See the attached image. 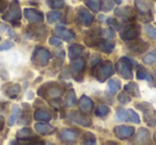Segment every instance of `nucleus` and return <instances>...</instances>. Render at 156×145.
<instances>
[{"mask_svg":"<svg viewBox=\"0 0 156 145\" xmlns=\"http://www.w3.org/2000/svg\"><path fill=\"white\" fill-rule=\"evenodd\" d=\"M151 140V132L147 128H140L135 139V142L138 144H147Z\"/></svg>","mask_w":156,"mask_h":145,"instance_id":"4be33fe9","label":"nucleus"},{"mask_svg":"<svg viewBox=\"0 0 156 145\" xmlns=\"http://www.w3.org/2000/svg\"><path fill=\"white\" fill-rule=\"evenodd\" d=\"M20 115V108L17 105H14L11 109V114H10L9 121H8V125L9 126H13L14 124L17 122L18 117Z\"/></svg>","mask_w":156,"mask_h":145,"instance_id":"cd10ccee","label":"nucleus"},{"mask_svg":"<svg viewBox=\"0 0 156 145\" xmlns=\"http://www.w3.org/2000/svg\"><path fill=\"white\" fill-rule=\"evenodd\" d=\"M48 42H49L50 45H51V46H55V47H61V46H62V42H61V40L59 39V37H57V36H51V37H49Z\"/></svg>","mask_w":156,"mask_h":145,"instance_id":"09e8293b","label":"nucleus"},{"mask_svg":"<svg viewBox=\"0 0 156 145\" xmlns=\"http://www.w3.org/2000/svg\"><path fill=\"white\" fill-rule=\"evenodd\" d=\"M9 7V1L8 0H0V12L5 11V9Z\"/></svg>","mask_w":156,"mask_h":145,"instance_id":"8fccbe9b","label":"nucleus"},{"mask_svg":"<svg viewBox=\"0 0 156 145\" xmlns=\"http://www.w3.org/2000/svg\"><path fill=\"white\" fill-rule=\"evenodd\" d=\"M7 105H8L7 102H2V104H0V114L5 111V109H7Z\"/></svg>","mask_w":156,"mask_h":145,"instance_id":"603ef678","label":"nucleus"},{"mask_svg":"<svg viewBox=\"0 0 156 145\" xmlns=\"http://www.w3.org/2000/svg\"><path fill=\"white\" fill-rule=\"evenodd\" d=\"M142 62L147 65H153L156 63V50H151L142 58Z\"/></svg>","mask_w":156,"mask_h":145,"instance_id":"c9c22d12","label":"nucleus"},{"mask_svg":"<svg viewBox=\"0 0 156 145\" xmlns=\"http://www.w3.org/2000/svg\"><path fill=\"white\" fill-rule=\"evenodd\" d=\"M147 48V44L140 39H135L129 41L127 45V49L134 54H142Z\"/></svg>","mask_w":156,"mask_h":145,"instance_id":"4468645a","label":"nucleus"},{"mask_svg":"<svg viewBox=\"0 0 156 145\" xmlns=\"http://www.w3.org/2000/svg\"><path fill=\"white\" fill-rule=\"evenodd\" d=\"M20 85H18V83H13V85H9V88H8L7 90H5V95L8 96V97L12 98V99H14V98H16L18 96V94L20 93Z\"/></svg>","mask_w":156,"mask_h":145,"instance_id":"bb28decb","label":"nucleus"},{"mask_svg":"<svg viewBox=\"0 0 156 145\" xmlns=\"http://www.w3.org/2000/svg\"><path fill=\"white\" fill-rule=\"evenodd\" d=\"M121 89V82L117 79H110L108 82V90L110 94H115Z\"/></svg>","mask_w":156,"mask_h":145,"instance_id":"f704fd0d","label":"nucleus"},{"mask_svg":"<svg viewBox=\"0 0 156 145\" xmlns=\"http://www.w3.org/2000/svg\"><path fill=\"white\" fill-rule=\"evenodd\" d=\"M93 107H94V104H93V102H92V99L86 95L81 96V97L79 98V100H78V108L83 113H90L93 110Z\"/></svg>","mask_w":156,"mask_h":145,"instance_id":"6ab92c4d","label":"nucleus"},{"mask_svg":"<svg viewBox=\"0 0 156 145\" xmlns=\"http://www.w3.org/2000/svg\"><path fill=\"white\" fill-rule=\"evenodd\" d=\"M115 15L117 16L118 18L123 20H132L135 18L136 14H135L134 10L129 7H121L115 9Z\"/></svg>","mask_w":156,"mask_h":145,"instance_id":"dca6fc26","label":"nucleus"},{"mask_svg":"<svg viewBox=\"0 0 156 145\" xmlns=\"http://www.w3.org/2000/svg\"><path fill=\"white\" fill-rule=\"evenodd\" d=\"M50 54L49 50L46 49L44 47H37L33 50L32 57H31V61L34 65L40 67H44L49 63L50 60Z\"/></svg>","mask_w":156,"mask_h":145,"instance_id":"20e7f679","label":"nucleus"},{"mask_svg":"<svg viewBox=\"0 0 156 145\" xmlns=\"http://www.w3.org/2000/svg\"><path fill=\"white\" fill-rule=\"evenodd\" d=\"M20 19H22V10H20V1L13 0L10 3V8L8 12L2 15V20L17 27L20 26Z\"/></svg>","mask_w":156,"mask_h":145,"instance_id":"f03ea898","label":"nucleus"},{"mask_svg":"<svg viewBox=\"0 0 156 145\" xmlns=\"http://www.w3.org/2000/svg\"><path fill=\"white\" fill-rule=\"evenodd\" d=\"M101 62H102V59H101L100 58V57H98V58H96V59H93V60H92V68H94V67H95V66H98V64H100V63Z\"/></svg>","mask_w":156,"mask_h":145,"instance_id":"3c124183","label":"nucleus"},{"mask_svg":"<svg viewBox=\"0 0 156 145\" xmlns=\"http://www.w3.org/2000/svg\"><path fill=\"white\" fill-rule=\"evenodd\" d=\"M139 34H140V27L138 25H129L120 32V37L122 41L129 42L132 40L137 39Z\"/></svg>","mask_w":156,"mask_h":145,"instance_id":"6e6552de","label":"nucleus"},{"mask_svg":"<svg viewBox=\"0 0 156 145\" xmlns=\"http://www.w3.org/2000/svg\"><path fill=\"white\" fill-rule=\"evenodd\" d=\"M83 51H85V46L80 45V44H73V45L69 46V57L71 60L79 58Z\"/></svg>","mask_w":156,"mask_h":145,"instance_id":"b1692460","label":"nucleus"},{"mask_svg":"<svg viewBox=\"0 0 156 145\" xmlns=\"http://www.w3.org/2000/svg\"><path fill=\"white\" fill-rule=\"evenodd\" d=\"M110 113V108L106 105H98L95 109V115L98 117H107V115Z\"/></svg>","mask_w":156,"mask_h":145,"instance_id":"72a5a7b5","label":"nucleus"},{"mask_svg":"<svg viewBox=\"0 0 156 145\" xmlns=\"http://www.w3.org/2000/svg\"><path fill=\"white\" fill-rule=\"evenodd\" d=\"M3 129V119L0 117V131Z\"/></svg>","mask_w":156,"mask_h":145,"instance_id":"864d4df0","label":"nucleus"},{"mask_svg":"<svg viewBox=\"0 0 156 145\" xmlns=\"http://www.w3.org/2000/svg\"><path fill=\"white\" fill-rule=\"evenodd\" d=\"M81 143L83 144H95L96 143V138L93 133L91 132H85L81 136Z\"/></svg>","mask_w":156,"mask_h":145,"instance_id":"e433bc0d","label":"nucleus"},{"mask_svg":"<svg viewBox=\"0 0 156 145\" xmlns=\"http://www.w3.org/2000/svg\"><path fill=\"white\" fill-rule=\"evenodd\" d=\"M85 3L89 10H91L94 13H98L102 8V1L101 0H85Z\"/></svg>","mask_w":156,"mask_h":145,"instance_id":"2f4dec72","label":"nucleus"},{"mask_svg":"<svg viewBox=\"0 0 156 145\" xmlns=\"http://www.w3.org/2000/svg\"><path fill=\"white\" fill-rule=\"evenodd\" d=\"M113 0H103V7L102 9L104 11H110L113 9Z\"/></svg>","mask_w":156,"mask_h":145,"instance_id":"49530a36","label":"nucleus"},{"mask_svg":"<svg viewBox=\"0 0 156 145\" xmlns=\"http://www.w3.org/2000/svg\"><path fill=\"white\" fill-rule=\"evenodd\" d=\"M48 30L46 27H37V26H29L27 27L26 34L28 39L31 40H44L47 36Z\"/></svg>","mask_w":156,"mask_h":145,"instance_id":"1a4fd4ad","label":"nucleus"},{"mask_svg":"<svg viewBox=\"0 0 156 145\" xmlns=\"http://www.w3.org/2000/svg\"><path fill=\"white\" fill-rule=\"evenodd\" d=\"M94 77L100 82H104L115 74V67L110 61L101 62L98 66L94 67Z\"/></svg>","mask_w":156,"mask_h":145,"instance_id":"7ed1b4c3","label":"nucleus"},{"mask_svg":"<svg viewBox=\"0 0 156 145\" xmlns=\"http://www.w3.org/2000/svg\"><path fill=\"white\" fill-rule=\"evenodd\" d=\"M55 33L65 42H72L76 37L75 33L73 31L69 30V29H65L63 26H57L55 28Z\"/></svg>","mask_w":156,"mask_h":145,"instance_id":"f3484780","label":"nucleus"},{"mask_svg":"<svg viewBox=\"0 0 156 145\" xmlns=\"http://www.w3.org/2000/svg\"><path fill=\"white\" fill-rule=\"evenodd\" d=\"M154 76H155V79H156V68L154 69Z\"/></svg>","mask_w":156,"mask_h":145,"instance_id":"13d9d810","label":"nucleus"},{"mask_svg":"<svg viewBox=\"0 0 156 145\" xmlns=\"http://www.w3.org/2000/svg\"><path fill=\"white\" fill-rule=\"evenodd\" d=\"M130 95L128 93H126L125 91L122 92V93H120L119 95H118V100H119V102H121L122 105H125V104H128V102H130Z\"/></svg>","mask_w":156,"mask_h":145,"instance_id":"c03bdc74","label":"nucleus"},{"mask_svg":"<svg viewBox=\"0 0 156 145\" xmlns=\"http://www.w3.org/2000/svg\"><path fill=\"white\" fill-rule=\"evenodd\" d=\"M66 119L72 123H75L81 127H90L92 125V119L88 115L83 114L78 111H69L66 114Z\"/></svg>","mask_w":156,"mask_h":145,"instance_id":"423d86ee","label":"nucleus"},{"mask_svg":"<svg viewBox=\"0 0 156 145\" xmlns=\"http://www.w3.org/2000/svg\"><path fill=\"white\" fill-rule=\"evenodd\" d=\"M106 144H118V143H115V142H107Z\"/></svg>","mask_w":156,"mask_h":145,"instance_id":"4d7b16f0","label":"nucleus"},{"mask_svg":"<svg viewBox=\"0 0 156 145\" xmlns=\"http://www.w3.org/2000/svg\"><path fill=\"white\" fill-rule=\"evenodd\" d=\"M113 2L117 3V5H121V3H122V0H113Z\"/></svg>","mask_w":156,"mask_h":145,"instance_id":"5fc2aeb1","label":"nucleus"},{"mask_svg":"<svg viewBox=\"0 0 156 145\" xmlns=\"http://www.w3.org/2000/svg\"><path fill=\"white\" fill-rule=\"evenodd\" d=\"M120 61H121L122 63H124L125 65H127L128 67H130V68H133L135 63H136L133 59H130L129 57H122V58L120 59Z\"/></svg>","mask_w":156,"mask_h":145,"instance_id":"de8ad7c7","label":"nucleus"},{"mask_svg":"<svg viewBox=\"0 0 156 145\" xmlns=\"http://www.w3.org/2000/svg\"><path fill=\"white\" fill-rule=\"evenodd\" d=\"M127 115H128V119H129L132 123H135V124H139V123H140V117H139L138 113L135 112L133 109H129V110H127Z\"/></svg>","mask_w":156,"mask_h":145,"instance_id":"a19ab883","label":"nucleus"},{"mask_svg":"<svg viewBox=\"0 0 156 145\" xmlns=\"http://www.w3.org/2000/svg\"><path fill=\"white\" fill-rule=\"evenodd\" d=\"M24 106V110L20 111L22 113V119H20V124H30L31 119L29 117V113H30V107H29L28 104H23Z\"/></svg>","mask_w":156,"mask_h":145,"instance_id":"473e14b6","label":"nucleus"},{"mask_svg":"<svg viewBox=\"0 0 156 145\" xmlns=\"http://www.w3.org/2000/svg\"><path fill=\"white\" fill-rule=\"evenodd\" d=\"M16 138H17V140L20 141H29V140H35L37 136H35L34 132L32 131L31 128L25 127L16 132Z\"/></svg>","mask_w":156,"mask_h":145,"instance_id":"412c9836","label":"nucleus"},{"mask_svg":"<svg viewBox=\"0 0 156 145\" xmlns=\"http://www.w3.org/2000/svg\"><path fill=\"white\" fill-rule=\"evenodd\" d=\"M37 95L48 99L50 102H57L64 93V88L57 82H48L40 87L37 90Z\"/></svg>","mask_w":156,"mask_h":145,"instance_id":"f257e3e1","label":"nucleus"},{"mask_svg":"<svg viewBox=\"0 0 156 145\" xmlns=\"http://www.w3.org/2000/svg\"><path fill=\"white\" fill-rule=\"evenodd\" d=\"M14 47V43L10 40H7V41H3L2 43L0 44V51H5V50H9L11 48Z\"/></svg>","mask_w":156,"mask_h":145,"instance_id":"a18cd8bd","label":"nucleus"},{"mask_svg":"<svg viewBox=\"0 0 156 145\" xmlns=\"http://www.w3.org/2000/svg\"><path fill=\"white\" fill-rule=\"evenodd\" d=\"M144 31L149 37H151L152 40H155L156 41V28L151 25H145L144 26Z\"/></svg>","mask_w":156,"mask_h":145,"instance_id":"37998d69","label":"nucleus"},{"mask_svg":"<svg viewBox=\"0 0 156 145\" xmlns=\"http://www.w3.org/2000/svg\"><path fill=\"white\" fill-rule=\"evenodd\" d=\"M101 39H102V29L94 28L87 33L85 37V43L88 47H95L101 42Z\"/></svg>","mask_w":156,"mask_h":145,"instance_id":"f8f14e48","label":"nucleus"},{"mask_svg":"<svg viewBox=\"0 0 156 145\" xmlns=\"http://www.w3.org/2000/svg\"><path fill=\"white\" fill-rule=\"evenodd\" d=\"M135 129L133 126H126V125H118L113 128V133L115 134L118 139L120 140H127L130 136H134Z\"/></svg>","mask_w":156,"mask_h":145,"instance_id":"9b49d317","label":"nucleus"},{"mask_svg":"<svg viewBox=\"0 0 156 145\" xmlns=\"http://www.w3.org/2000/svg\"><path fill=\"white\" fill-rule=\"evenodd\" d=\"M136 76L137 79H139V80H147L149 82H152V80H153V77L151 76V74L145 68H143L142 66H138Z\"/></svg>","mask_w":156,"mask_h":145,"instance_id":"c756f323","label":"nucleus"},{"mask_svg":"<svg viewBox=\"0 0 156 145\" xmlns=\"http://www.w3.org/2000/svg\"><path fill=\"white\" fill-rule=\"evenodd\" d=\"M77 19L81 25L86 27H90L94 22V16L86 8L79 7L77 10Z\"/></svg>","mask_w":156,"mask_h":145,"instance_id":"ddd939ff","label":"nucleus"},{"mask_svg":"<svg viewBox=\"0 0 156 145\" xmlns=\"http://www.w3.org/2000/svg\"><path fill=\"white\" fill-rule=\"evenodd\" d=\"M136 107L138 109H140L141 111H143V117H144V121L147 125L150 126H156V111L154 110L151 107L150 104L147 102H140L136 104Z\"/></svg>","mask_w":156,"mask_h":145,"instance_id":"0eeeda50","label":"nucleus"},{"mask_svg":"<svg viewBox=\"0 0 156 145\" xmlns=\"http://www.w3.org/2000/svg\"><path fill=\"white\" fill-rule=\"evenodd\" d=\"M34 129L41 136H49L56 131V127L51 126L50 124H47V122L44 123H35Z\"/></svg>","mask_w":156,"mask_h":145,"instance_id":"aec40b11","label":"nucleus"},{"mask_svg":"<svg viewBox=\"0 0 156 145\" xmlns=\"http://www.w3.org/2000/svg\"><path fill=\"white\" fill-rule=\"evenodd\" d=\"M115 33L112 30V28H108V29H102V37L106 40H112L115 39Z\"/></svg>","mask_w":156,"mask_h":145,"instance_id":"79ce46f5","label":"nucleus"},{"mask_svg":"<svg viewBox=\"0 0 156 145\" xmlns=\"http://www.w3.org/2000/svg\"><path fill=\"white\" fill-rule=\"evenodd\" d=\"M71 68L75 74H83L86 68V60L81 57L75 59V60H72Z\"/></svg>","mask_w":156,"mask_h":145,"instance_id":"5701e85b","label":"nucleus"},{"mask_svg":"<svg viewBox=\"0 0 156 145\" xmlns=\"http://www.w3.org/2000/svg\"><path fill=\"white\" fill-rule=\"evenodd\" d=\"M60 18H61V12L59 11H51L47 14V22L49 24L57 22L58 20H60Z\"/></svg>","mask_w":156,"mask_h":145,"instance_id":"4c0bfd02","label":"nucleus"},{"mask_svg":"<svg viewBox=\"0 0 156 145\" xmlns=\"http://www.w3.org/2000/svg\"><path fill=\"white\" fill-rule=\"evenodd\" d=\"M0 40H1V37H0Z\"/></svg>","mask_w":156,"mask_h":145,"instance_id":"bf43d9fd","label":"nucleus"},{"mask_svg":"<svg viewBox=\"0 0 156 145\" xmlns=\"http://www.w3.org/2000/svg\"><path fill=\"white\" fill-rule=\"evenodd\" d=\"M47 3L51 9H55V10L62 9L65 5L64 0H47Z\"/></svg>","mask_w":156,"mask_h":145,"instance_id":"58836bf2","label":"nucleus"},{"mask_svg":"<svg viewBox=\"0 0 156 145\" xmlns=\"http://www.w3.org/2000/svg\"><path fill=\"white\" fill-rule=\"evenodd\" d=\"M115 71L119 74V76H121L122 78L126 79V80H132L133 79V73L132 68L128 67L127 65H125L124 63H122L119 60V62L115 64Z\"/></svg>","mask_w":156,"mask_h":145,"instance_id":"a211bd4d","label":"nucleus"},{"mask_svg":"<svg viewBox=\"0 0 156 145\" xmlns=\"http://www.w3.org/2000/svg\"><path fill=\"white\" fill-rule=\"evenodd\" d=\"M135 7L138 13L142 17L143 22H152L153 20V5L149 0H135Z\"/></svg>","mask_w":156,"mask_h":145,"instance_id":"39448f33","label":"nucleus"},{"mask_svg":"<svg viewBox=\"0 0 156 145\" xmlns=\"http://www.w3.org/2000/svg\"><path fill=\"white\" fill-rule=\"evenodd\" d=\"M33 117L34 119L40 122H49L51 119V114L48 110L44 108H39L34 111L33 113Z\"/></svg>","mask_w":156,"mask_h":145,"instance_id":"393cba45","label":"nucleus"},{"mask_svg":"<svg viewBox=\"0 0 156 145\" xmlns=\"http://www.w3.org/2000/svg\"><path fill=\"white\" fill-rule=\"evenodd\" d=\"M155 1H156V0H155Z\"/></svg>","mask_w":156,"mask_h":145,"instance_id":"052dcab7","label":"nucleus"},{"mask_svg":"<svg viewBox=\"0 0 156 145\" xmlns=\"http://www.w3.org/2000/svg\"><path fill=\"white\" fill-rule=\"evenodd\" d=\"M59 139L65 144H73L78 140V131L69 128H64L59 133Z\"/></svg>","mask_w":156,"mask_h":145,"instance_id":"2eb2a0df","label":"nucleus"},{"mask_svg":"<svg viewBox=\"0 0 156 145\" xmlns=\"http://www.w3.org/2000/svg\"><path fill=\"white\" fill-rule=\"evenodd\" d=\"M24 15L25 18L28 20L30 24H41L44 22V15L41 11L37 9H33V8H26L24 10Z\"/></svg>","mask_w":156,"mask_h":145,"instance_id":"9d476101","label":"nucleus"},{"mask_svg":"<svg viewBox=\"0 0 156 145\" xmlns=\"http://www.w3.org/2000/svg\"><path fill=\"white\" fill-rule=\"evenodd\" d=\"M77 105V98H76V94L74 92V90H69V92L67 93L66 97L64 99V106L67 108L71 107H75Z\"/></svg>","mask_w":156,"mask_h":145,"instance_id":"7c9ffc66","label":"nucleus"},{"mask_svg":"<svg viewBox=\"0 0 156 145\" xmlns=\"http://www.w3.org/2000/svg\"><path fill=\"white\" fill-rule=\"evenodd\" d=\"M115 116H117L118 121H121L124 122L128 119V115H127V110H125L124 108H118L117 111H115Z\"/></svg>","mask_w":156,"mask_h":145,"instance_id":"ea45409f","label":"nucleus"},{"mask_svg":"<svg viewBox=\"0 0 156 145\" xmlns=\"http://www.w3.org/2000/svg\"><path fill=\"white\" fill-rule=\"evenodd\" d=\"M96 47L104 54H111L113 51V49H115V44L110 43L108 41H101Z\"/></svg>","mask_w":156,"mask_h":145,"instance_id":"c85d7f7f","label":"nucleus"},{"mask_svg":"<svg viewBox=\"0 0 156 145\" xmlns=\"http://www.w3.org/2000/svg\"><path fill=\"white\" fill-rule=\"evenodd\" d=\"M153 139H154V141H155V143H156V131L154 132V134H153Z\"/></svg>","mask_w":156,"mask_h":145,"instance_id":"6e6d98bb","label":"nucleus"},{"mask_svg":"<svg viewBox=\"0 0 156 145\" xmlns=\"http://www.w3.org/2000/svg\"><path fill=\"white\" fill-rule=\"evenodd\" d=\"M124 91L126 93L129 94L132 97H136V98H139L140 97V90H139V87L136 82H133V81H129L128 83H126L124 85Z\"/></svg>","mask_w":156,"mask_h":145,"instance_id":"a878e982","label":"nucleus"}]
</instances>
